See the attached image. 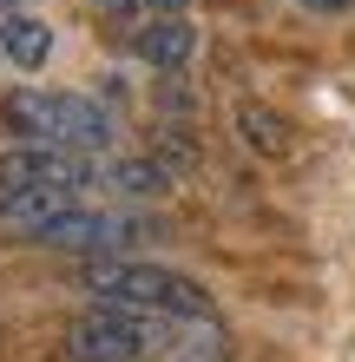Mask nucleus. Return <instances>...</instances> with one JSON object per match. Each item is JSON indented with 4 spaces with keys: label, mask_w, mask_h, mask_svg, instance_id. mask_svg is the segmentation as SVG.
Instances as JSON below:
<instances>
[{
    "label": "nucleus",
    "mask_w": 355,
    "mask_h": 362,
    "mask_svg": "<svg viewBox=\"0 0 355 362\" xmlns=\"http://www.w3.org/2000/svg\"><path fill=\"white\" fill-rule=\"evenodd\" d=\"M99 7H106V13H132L138 0H99Z\"/></svg>",
    "instance_id": "4468645a"
},
{
    "label": "nucleus",
    "mask_w": 355,
    "mask_h": 362,
    "mask_svg": "<svg viewBox=\"0 0 355 362\" xmlns=\"http://www.w3.org/2000/svg\"><path fill=\"white\" fill-rule=\"evenodd\" d=\"M99 185L125 191V198H152V191L172 185V172H164L158 158H106V178H99Z\"/></svg>",
    "instance_id": "9b49d317"
},
{
    "label": "nucleus",
    "mask_w": 355,
    "mask_h": 362,
    "mask_svg": "<svg viewBox=\"0 0 355 362\" xmlns=\"http://www.w3.org/2000/svg\"><path fill=\"white\" fill-rule=\"evenodd\" d=\"M191 47H198V27L184 13H152L132 33V53L145 59V66H158V73H178L184 59H191Z\"/></svg>",
    "instance_id": "423d86ee"
},
{
    "label": "nucleus",
    "mask_w": 355,
    "mask_h": 362,
    "mask_svg": "<svg viewBox=\"0 0 355 362\" xmlns=\"http://www.w3.org/2000/svg\"><path fill=\"white\" fill-rule=\"evenodd\" d=\"M303 7H316V13H342V7H355V0H303Z\"/></svg>",
    "instance_id": "ddd939ff"
},
{
    "label": "nucleus",
    "mask_w": 355,
    "mask_h": 362,
    "mask_svg": "<svg viewBox=\"0 0 355 362\" xmlns=\"http://www.w3.org/2000/svg\"><path fill=\"white\" fill-rule=\"evenodd\" d=\"M0 33H7V59H13L20 73H40L53 59V27H47V20L13 13V20H0Z\"/></svg>",
    "instance_id": "1a4fd4ad"
},
{
    "label": "nucleus",
    "mask_w": 355,
    "mask_h": 362,
    "mask_svg": "<svg viewBox=\"0 0 355 362\" xmlns=\"http://www.w3.org/2000/svg\"><path fill=\"white\" fill-rule=\"evenodd\" d=\"M0 125L20 145H66V152H106L112 145V119L106 105L86 93H33L20 86L0 99Z\"/></svg>",
    "instance_id": "f257e3e1"
},
{
    "label": "nucleus",
    "mask_w": 355,
    "mask_h": 362,
    "mask_svg": "<svg viewBox=\"0 0 355 362\" xmlns=\"http://www.w3.org/2000/svg\"><path fill=\"white\" fill-rule=\"evenodd\" d=\"M145 7H152V13H184L191 0H145Z\"/></svg>",
    "instance_id": "f8f14e48"
},
{
    "label": "nucleus",
    "mask_w": 355,
    "mask_h": 362,
    "mask_svg": "<svg viewBox=\"0 0 355 362\" xmlns=\"http://www.w3.org/2000/svg\"><path fill=\"white\" fill-rule=\"evenodd\" d=\"M99 303L112 310H138V316H211V290L191 284L178 270H152V264H125V257H92L79 270Z\"/></svg>",
    "instance_id": "f03ea898"
},
{
    "label": "nucleus",
    "mask_w": 355,
    "mask_h": 362,
    "mask_svg": "<svg viewBox=\"0 0 355 362\" xmlns=\"http://www.w3.org/2000/svg\"><path fill=\"white\" fill-rule=\"evenodd\" d=\"M152 238V224L145 218H119V211H66V218H53L47 230H40L33 244L47 250H86V257H119V250H132Z\"/></svg>",
    "instance_id": "39448f33"
},
{
    "label": "nucleus",
    "mask_w": 355,
    "mask_h": 362,
    "mask_svg": "<svg viewBox=\"0 0 355 362\" xmlns=\"http://www.w3.org/2000/svg\"><path fill=\"white\" fill-rule=\"evenodd\" d=\"M0 53H7V33H0Z\"/></svg>",
    "instance_id": "2eb2a0df"
},
{
    "label": "nucleus",
    "mask_w": 355,
    "mask_h": 362,
    "mask_svg": "<svg viewBox=\"0 0 355 362\" xmlns=\"http://www.w3.org/2000/svg\"><path fill=\"white\" fill-rule=\"evenodd\" d=\"M106 178V152H66V145H7L0 152V191H33V185H92Z\"/></svg>",
    "instance_id": "20e7f679"
},
{
    "label": "nucleus",
    "mask_w": 355,
    "mask_h": 362,
    "mask_svg": "<svg viewBox=\"0 0 355 362\" xmlns=\"http://www.w3.org/2000/svg\"><path fill=\"white\" fill-rule=\"evenodd\" d=\"M164 349L178 362H231V343L211 316H164Z\"/></svg>",
    "instance_id": "6e6552de"
},
{
    "label": "nucleus",
    "mask_w": 355,
    "mask_h": 362,
    "mask_svg": "<svg viewBox=\"0 0 355 362\" xmlns=\"http://www.w3.org/2000/svg\"><path fill=\"white\" fill-rule=\"evenodd\" d=\"M237 132H243V145L250 152H263V158H283L289 145V119H277V112H263V105H237Z\"/></svg>",
    "instance_id": "9d476101"
},
{
    "label": "nucleus",
    "mask_w": 355,
    "mask_h": 362,
    "mask_svg": "<svg viewBox=\"0 0 355 362\" xmlns=\"http://www.w3.org/2000/svg\"><path fill=\"white\" fill-rule=\"evenodd\" d=\"M79 191L73 185H33V191H0V218H7L13 230H27V238H40L53 218H66Z\"/></svg>",
    "instance_id": "0eeeda50"
},
{
    "label": "nucleus",
    "mask_w": 355,
    "mask_h": 362,
    "mask_svg": "<svg viewBox=\"0 0 355 362\" xmlns=\"http://www.w3.org/2000/svg\"><path fill=\"white\" fill-rule=\"evenodd\" d=\"M145 349H164V316L92 303V310H79L66 323V356L73 362H132Z\"/></svg>",
    "instance_id": "7ed1b4c3"
}]
</instances>
